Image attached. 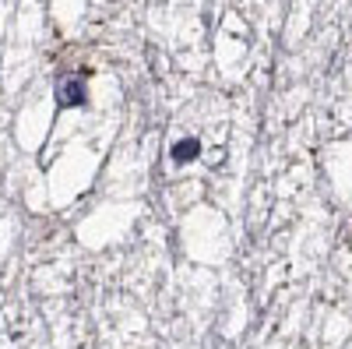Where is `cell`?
<instances>
[{"instance_id": "obj_1", "label": "cell", "mask_w": 352, "mask_h": 349, "mask_svg": "<svg viewBox=\"0 0 352 349\" xmlns=\"http://www.w3.org/2000/svg\"><path fill=\"white\" fill-rule=\"evenodd\" d=\"M56 106L60 109H88V71H60L56 78Z\"/></svg>"}, {"instance_id": "obj_2", "label": "cell", "mask_w": 352, "mask_h": 349, "mask_svg": "<svg viewBox=\"0 0 352 349\" xmlns=\"http://www.w3.org/2000/svg\"><path fill=\"white\" fill-rule=\"evenodd\" d=\"M169 159H173V166H190L194 159H201V138H194V134L176 138L169 145Z\"/></svg>"}]
</instances>
